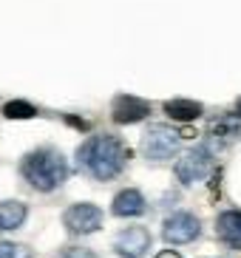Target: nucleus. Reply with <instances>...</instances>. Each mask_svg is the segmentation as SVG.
<instances>
[{
    "instance_id": "1",
    "label": "nucleus",
    "mask_w": 241,
    "mask_h": 258,
    "mask_svg": "<svg viewBox=\"0 0 241 258\" xmlns=\"http://www.w3.org/2000/svg\"><path fill=\"white\" fill-rule=\"evenodd\" d=\"M131 159V151L125 142L111 134H97V137L85 139L77 151V165L85 176L97 179V182H111L125 170Z\"/></svg>"
},
{
    "instance_id": "2",
    "label": "nucleus",
    "mask_w": 241,
    "mask_h": 258,
    "mask_svg": "<svg viewBox=\"0 0 241 258\" xmlns=\"http://www.w3.org/2000/svg\"><path fill=\"white\" fill-rule=\"evenodd\" d=\"M20 173L37 193H54L68 182V159L57 148H37L20 159Z\"/></svg>"
},
{
    "instance_id": "3",
    "label": "nucleus",
    "mask_w": 241,
    "mask_h": 258,
    "mask_svg": "<svg viewBox=\"0 0 241 258\" xmlns=\"http://www.w3.org/2000/svg\"><path fill=\"white\" fill-rule=\"evenodd\" d=\"M179 148H182V134L173 128H167V125H153V128H148L142 137V145H139L142 156L151 162L170 159V156L179 153Z\"/></svg>"
},
{
    "instance_id": "4",
    "label": "nucleus",
    "mask_w": 241,
    "mask_h": 258,
    "mask_svg": "<svg viewBox=\"0 0 241 258\" xmlns=\"http://www.w3.org/2000/svg\"><path fill=\"white\" fill-rule=\"evenodd\" d=\"M213 167H216L213 153L204 151V148H193V151H188L173 165V176H176V182H182L185 187H190V184H196V182H204V179L210 176Z\"/></svg>"
},
{
    "instance_id": "5",
    "label": "nucleus",
    "mask_w": 241,
    "mask_h": 258,
    "mask_svg": "<svg viewBox=\"0 0 241 258\" xmlns=\"http://www.w3.org/2000/svg\"><path fill=\"white\" fill-rule=\"evenodd\" d=\"M199 235H202V219L196 213L176 210L162 224V238L167 244H193Z\"/></svg>"
},
{
    "instance_id": "6",
    "label": "nucleus",
    "mask_w": 241,
    "mask_h": 258,
    "mask_svg": "<svg viewBox=\"0 0 241 258\" xmlns=\"http://www.w3.org/2000/svg\"><path fill=\"white\" fill-rule=\"evenodd\" d=\"M63 227L71 235H88L97 233L102 227V210L97 205H88V202H80V205L66 207L63 213Z\"/></svg>"
},
{
    "instance_id": "7",
    "label": "nucleus",
    "mask_w": 241,
    "mask_h": 258,
    "mask_svg": "<svg viewBox=\"0 0 241 258\" xmlns=\"http://www.w3.org/2000/svg\"><path fill=\"white\" fill-rule=\"evenodd\" d=\"M151 244H153L151 230L142 227V224H131V227L119 230V233L113 235L111 250L122 258H142L145 252L151 250Z\"/></svg>"
},
{
    "instance_id": "8",
    "label": "nucleus",
    "mask_w": 241,
    "mask_h": 258,
    "mask_svg": "<svg viewBox=\"0 0 241 258\" xmlns=\"http://www.w3.org/2000/svg\"><path fill=\"white\" fill-rule=\"evenodd\" d=\"M145 210H148V202H145L142 190H136V187L119 190L111 202L113 219H136V216H142Z\"/></svg>"
},
{
    "instance_id": "9",
    "label": "nucleus",
    "mask_w": 241,
    "mask_h": 258,
    "mask_svg": "<svg viewBox=\"0 0 241 258\" xmlns=\"http://www.w3.org/2000/svg\"><path fill=\"white\" fill-rule=\"evenodd\" d=\"M151 114V108L145 99H136V97H116L111 105V119L116 125H131V122H139Z\"/></svg>"
},
{
    "instance_id": "10",
    "label": "nucleus",
    "mask_w": 241,
    "mask_h": 258,
    "mask_svg": "<svg viewBox=\"0 0 241 258\" xmlns=\"http://www.w3.org/2000/svg\"><path fill=\"white\" fill-rule=\"evenodd\" d=\"M216 235L230 250H241V210H224L216 219Z\"/></svg>"
},
{
    "instance_id": "11",
    "label": "nucleus",
    "mask_w": 241,
    "mask_h": 258,
    "mask_svg": "<svg viewBox=\"0 0 241 258\" xmlns=\"http://www.w3.org/2000/svg\"><path fill=\"white\" fill-rule=\"evenodd\" d=\"M29 219V207L17 202V199H6L0 202V233H12V230L23 227Z\"/></svg>"
},
{
    "instance_id": "12",
    "label": "nucleus",
    "mask_w": 241,
    "mask_h": 258,
    "mask_svg": "<svg viewBox=\"0 0 241 258\" xmlns=\"http://www.w3.org/2000/svg\"><path fill=\"white\" fill-rule=\"evenodd\" d=\"M165 111L176 122H193L202 116V105L193 99H170V102H165Z\"/></svg>"
},
{
    "instance_id": "13",
    "label": "nucleus",
    "mask_w": 241,
    "mask_h": 258,
    "mask_svg": "<svg viewBox=\"0 0 241 258\" xmlns=\"http://www.w3.org/2000/svg\"><path fill=\"white\" fill-rule=\"evenodd\" d=\"M235 134H241V119H233V116L219 119L210 128V137H219V139H230V137H235Z\"/></svg>"
},
{
    "instance_id": "14",
    "label": "nucleus",
    "mask_w": 241,
    "mask_h": 258,
    "mask_svg": "<svg viewBox=\"0 0 241 258\" xmlns=\"http://www.w3.org/2000/svg\"><path fill=\"white\" fill-rule=\"evenodd\" d=\"M0 258H34V250H31L29 244L0 241Z\"/></svg>"
},
{
    "instance_id": "15",
    "label": "nucleus",
    "mask_w": 241,
    "mask_h": 258,
    "mask_svg": "<svg viewBox=\"0 0 241 258\" xmlns=\"http://www.w3.org/2000/svg\"><path fill=\"white\" fill-rule=\"evenodd\" d=\"M3 114L9 116V119H29V116H34L37 111H34V105H29V102H23V99H12V102H6V108H3Z\"/></svg>"
},
{
    "instance_id": "16",
    "label": "nucleus",
    "mask_w": 241,
    "mask_h": 258,
    "mask_svg": "<svg viewBox=\"0 0 241 258\" xmlns=\"http://www.w3.org/2000/svg\"><path fill=\"white\" fill-rule=\"evenodd\" d=\"M60 258H99L91 247H83V244H71V247H63Z\"/></svg>"
},
{
    "instance_id": "17",
    "label": "nucleus",
    "mask_w": 241,
    "mask_h": 258,
    "mask_svg": "<svg viewBox=\"0 0 241 258\" xmlns=\"http://www.w3.org/2000/svg\"><path fill=\"white\" fill-rule=\"evenodd\" d=\"M153 258H185L182 252H176V250H162L159 255H153Z\"/></svg>"
},
{
    "instance_id": "18",
    "label": "nucleus",
    "mask_w": 241,
    "mask_h": 258,
    "mask_svg": "<svg viewBox=\"0 0 241 258\" xmlns=\"http://www.w3.org/2000/svg\"><path fill=\"white\" fill-rule=\"evenodd\" d=\"M238 116H241V99H238Z\"/></svg>"
}]
</instances>
